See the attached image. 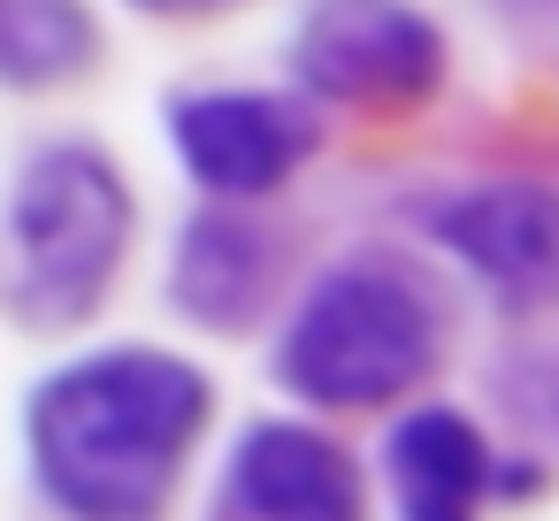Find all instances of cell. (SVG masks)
I'll use <instances>...</instances> for the list:
<instances>
[{"instance_id":"cell-11","label":"cell","mask_w":559,"mask_h":521,"mask_svg":"<svg viewBox=\"0 0 559 521\" xmlns=\"http://www.w3.org/2000/svg\"><path fill=\"white\" fill-rule=\"evenodd\" d=\"M139 9H154V16H200V9H223V0H139Z\"/></svg>"},{"instance_id":"cell-5","label":"cell","mask_w":559,"mask_h":521,"mask_svg":"<svg viewBox=\"0 0 559 521\" xmlns=\"http://www.w3.org/2000/svg\"><path fill=\"white\" fill-rule=\"evenodd\" d=\"M230 513L238 521H360V483L330 437L261 422L230 460Z\"/></svg>"},{"instance_id":"cell-2","label":"cell","mask_w":559,"mask_h":521,"mask_svg":"<svg viewBox=\"0 0 559 521\" xmlns=\"http://www.w3.org/2000/svg\"><path fill=\"white\" fill-rule=\"evenodd\" d=\"M123 230H131V200L116 185V169L85 146H55L24 169L16 185V215H9V238H16V307L32 322H78L116 253H123Z\"/></svg>"},{"instance_id":"cell-6","label":"cell","mask_w":559,"mask_h":521,"mask_svg":"<svg viewBox=\"0 0 559 521\" xmlns=\"http://www.w3.org/2000/svg\"><path fill=\"white\" fill-rule=\"evenodd\" d=\"M437 230L513 299L559 292V200L536 185H490L437 215Z\"/></svg>"},{"instance_id":"cell-10","label":"cell","mask_w":559,"mask_h":521,"mask_svg":"<svg viewBox=\"0 0 559 521\" xmlns=\"http://www.w3.org/2000/svg\"><path fill=\"white\" fill-rule=\"evenodd\" d=\"M177 299L200 322H230L253 299V238L238 223H192L185 269H177Z\"/></svg>"},{"instance_id":"cell-3","label":"cell","mask_w":559,"mask_h":521,"mask_svg":"<svg viewBox=\"0 0 559 521\" xmlns=\"http://www.w3.org/2000/svg\"><path fill=\"white\" fill-rule=\"evenodd\" d=\"M421 368H429V307L383 269L330 276L284 338V376L322 406L399 399Z\"/></svg>"},{"instance_id":"cell-8","label":"cell","mask_w":559,"mask_h":521,"mask_svg":"<svg viewBox=\"0 0 559 521\" xmlns=\"http://www.w3.org/2000/svg\"><path fill=\"white\" fill-rule=\"evenodd\" d=\"M483 475H490V452H483V437L460 414L421 406L414 422H399L391 483H399V513L406 521H475Z\"/></svg>"},{"instance_id":"cell-7","label":"cell","mask_w":559,"mask_h":521,"mask_svg":"<svg viewBox=\"0 0 559 521\" xmlns=\"http://www.w3.org/2000/svg\"><path fill=\"white\" fill-rule=\"evenodd\" d=\"M177 146L200 169V185H215V192H269L307 154V131L276 100L215 93V100H185L177 108Z\"/></svg>"},{"instance_id":"cell-9","label":"cell","mask_w":559,"mask_h":521,"mask_svg":"<svg viewBox=\"0 0 559 521\" xmlns=\"http://www.w3.org/2000/svg\"><path fill=\"white\" fill-rule=\"evenodd\" d=\"M0 55L16 85H47L93 55L85 9L78 0H0Z\"/></svg>"},{"instance_id":"cell-1","label":"cell","mask_w":559,"mask_h":521,"mask_svg":"<svg viewBox=\"0 0 559 521\" xmlns=\"http://www.w3.org/2000/svg\"><path fill=\"white\" fill-rule=\"evenodd\" d=\"M200 414H207V383L169 353L78 360L32 406L39 475L78 521H139L177 475Z\"/></svg>"},{"instance_id":"cell-4","label":"cell","mask_w":559,"mask_h":521,"mask_svg":"<svg viewBox=\"0 0 559 521\" xmlns=\"http://www.w3.org/2000/svg\"><path fill=\"white\" fill-rule=\"evenodd\" d=\"M299 70L330 100H414L437 85L444 47L406 0H322L299 32Z\"/></svg>"}]
</instances>
